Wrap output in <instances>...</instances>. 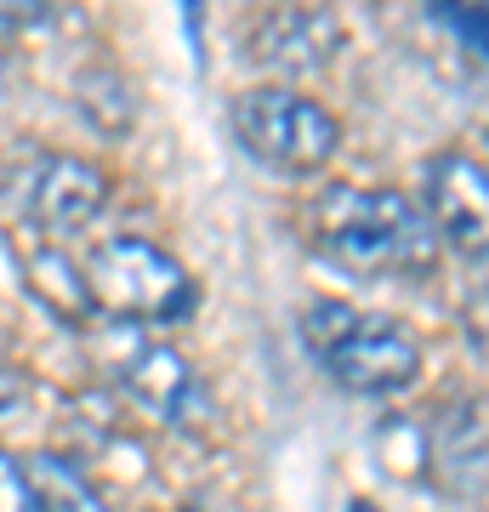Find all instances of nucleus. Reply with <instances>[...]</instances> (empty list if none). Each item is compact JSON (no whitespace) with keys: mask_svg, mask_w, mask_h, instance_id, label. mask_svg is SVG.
Segmentation results:
<instances>
[{"mask_svg":"<svg viewBox=\"0 0 489 512\" xmlns=\"http://www.w3.org/2000/svg\"><path fill=\"white\" fill-rule=\"evenodd\" d=\"M313 239L319 251L336 256L347 274L364 279H399V274H433L438 262V228L416 200L399 188H359L336 183L313 200Z\"/></svg>","mask_w":489,"mask_h":512,"instance_id":"1","label":"nucleus"},{"mask_svg":"<svg viewBox=\"0 0 489 512\" xmlns=\"http://www.w3.org/2000/svg\"><path fill=\"white\" fill-rule=\"evenodd\" d=\"M302 342L319 359L330 382L364 399H393L421 376V348L416 336L381 313H364L353 302H308L302 313Z\"/></svg>","mask_w":489,"mask_h":512,"instance_id":"2","label":"nucleus"},{"mask_svg":"<svg viewBox=\"0 0 489 512\" xmlns=\"http://www.w3.org/2000/svg\"><path fill=\"white\" fill-rule=\"evenodd\" d=\"M86 291L91 308L126 319V325H177L188 308L200 302V285L171 251H160L154 239L120 234L103 239L86 256Z\"/></svg>","mask_w":489,"mask_h":512,"instance_id":"3","label":"nucleus"},{"mask_svg":"<svg viewBox=\"0 0 489 512\" xmlns=\"http://www.w3.org/2000/svg\"><path fill=\"white\" fill-rule=\"evenodd\" d=\"M234 137L273 171H325L342 148V120L290 86H256L234 103Z\"/></svg>","mask_w":489,"mask_h":512,"instance_id":"4","label":"nucleus"},{"mask_svg":"<svg viewBox=\"0 0 489 512\" xmlns=\"http://www.w3.org/2000/svg\"><path fill=\"white\" fill-rule=\"evenodd\" d=\"M23 217L40 239H63L86 234L97 211L109 205V177L103 165L80 160V154H40L29 171H23Z\"/></svg>","mask_w":489,"mask_h":512,"instance_id":"5","label":"nucleus"},{"mask_svg":"<svg viewBox=\"0 0 489 512\" xmlns=\"http://www.w3.org/2000/svg\"><path fill=\"white\" fill-rule=\"evenodd\" d=\"M427 217L461 256H489V165L472 154H433L427 160Z\"/></svg>","mask_w":489,"mask_h":512,"instance_id":"6","label":"nucleus"},{"mask_svg":"<svg viewBox=\"0 0 489 512\" xmlns=\"http://www.w3.org/2000/svg\"><path fill=\"white\" fill-rule=\"evenodd\" d=\"M120 387H126V399L154 416L160 427H182V421H194L200 410V376L194 365L182 359L177 348H165V342H131L120 353Z\"/></svg>","mask_w":489,"mask_h":512,"instance_id":"7","label":"nucleus"},{"mask_svg":"<svg viewBox=\"0 0 489 512\" xmlns=\"http://www.w3.org/2000/svg\"><path fill=\"white\" fill-rule=\"evenodd\" d=\"M18 274H23V291L35 296L40 308H52L57 319H91V291H86V268H74L57 239H23L18 245Z\"/></svg>","mask_w":489,"mask_h":512,"instance_id":"8","label":"nucleus"},{"mask_svg":"<svg viewBox=\"0 0 489 512\" xmlns=\"http://www.w3.org/2000/svg\"><path fill=\"white\" fill-rule=\"evenodd\" d=\"M23 467H29V478H35L46 512H109V507H103V495L91 490V478L80 473L74 461L52 456V450H29Z\"/></svg>","mask_w":489,"mask_h":512,"instance_id":"9","label":"nucleus"},{"mask_svg":"<svg viewBox=\"0 0 489 512\" xmlns=\"http://www.w3.org/2000/svg\"><path fill=\"white\" fill-rule=\"evenodd\" d=\"M427 12H433L472 57H489V0H427Z\"/></svg>","mask_w":489,"mask_h":512,"instance_id":"10","label":"nucleus"},{"mask_svg":"<svg viewBox=\"0 0 489 512\" xmlns=\"http://www.w3.org/2000/svg\"><path fill=\"white\" fill-rule=\"evenodd\" d=\"M0 512H46L23 456H6V450H0Z\"/></svg>","mask_w":489,"mask_h":512,"instance_id":"11","label":"nucleus"},{"mask_svg":"<svg viewBox=\"0 0 489 512\" xmlns=\"http://www.w3.org/2000/svg\"><path fill=\"white\" fill-rule=\"evenodd\" d=\"M40 18H46V0H0V40L29 35Z\"/></svg>","mask_w":489,"mask_h":512,"instance_id":"12","label":"nucleus"},{"mask_svg":"<svg viewBox=\"0 0 489 512\" xmlns=\"http://www.w3.org/2000/svg\"><path fill=\"white\" fill-rule=\"evenodd\" d=\"M302 23H308L302 12H290V18H273V29H290V35H302ZM268 57H273V63H290V69H313V57L302 52V40H290V46H273Z\"/></svg>","mask_w":489,"mask_h":512,"instance_id":"13","label":"nucleus"},{"mask_svg":"<svg viewBox=\"0 0 489 512\" xmlns=\"http://www.w3.org/2000/svg\"><path fill=\"white\" fill-rule=\"evenodd\" d=\"M353 512H376V507H364V501H353Z\"/></svg>","mask_w":489,"mask_h":512,"instance_id":"14","label":"nucleus"},{"mask_svg":"<svg viewBox=\"0 0 489 512\" xmlns=\"http://www.w3.org/2000/svg\"><path fill=\"white\" fill-rule=\"evenodd\" d=\"M188 512H211V507H188Z\"/></svg>","mask_w":489,"mask_h":512,"instance_id":"15","label":"nucleus"}]
</instances>
